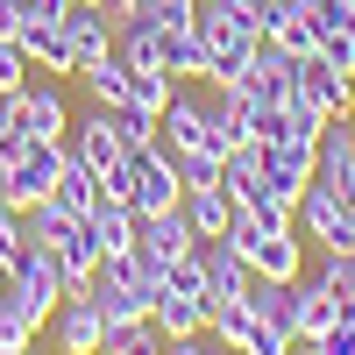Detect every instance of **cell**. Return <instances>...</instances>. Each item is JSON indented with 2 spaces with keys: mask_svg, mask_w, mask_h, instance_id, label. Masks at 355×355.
<instances>
[{
  "mask_svg": "<svg viewBox=\"0 0 355 355\" xmlns=\"http://www.w3.org/2000/svg\"><path fill=\"white\" fill-rule=\"evenodd\" d=\"M185 220H192V234L199 242H214V234H227V220H234V199L220 192V185H185Z\"/></svg>",
  "mask_w": 355,
  "mask_h": 355,
  "instance_id": "obj_20",
  "label": "cell"
},
{
  "mask_svg": "<svg viewBox=\"0 0 355 355\" xmlns=\"http://www.w3.org/2000/svg\"><path fill=\"white\" fill-rule=\"evenodd\" d=\"M128 206H135V220L142 214H164V206L185 199V185H178V150L157 135V142H142V150H128Z\"/></svg>",
  "mask_w": 355,
  "mask_h": 355,
  "instance_id": "obj_4",
  "label": "cell"
},
{
  "mask_svg": "<svg viewBox=\"0 0 355 355\" xmlns=\"http://www.w3.org/2000/svg\"><path fill=\"white\" fill-rule=\"evenodd\" d=\"M256 171H263V185L277 199H291V214H299V192L320 178V157L306 142H256Z\"/></svg>",
  "mask_w": 355,
  "mask_h": 355,
  "instance_id": "obj_8",
  "label": "cell"
},
{
  "mask_svg": "<svg viewBox=\"0 0 355 355\" xmlns=\"http://www.w3.org/2000/svg\"><path fill=\"white\" fill-rule=\"evenodd\" d=\"M306 227V242L320 249H355V214H348V192H334L327 178H313V185L299 192V214H291Z\"/></svg>",
  "mask_w": 355,
  "mask_h": 355,
  "instance_id": "obj_6",
  "label": "cell"
},
{
  "mask_svg": "<svg viewBox=\"0 0 355 355\" xmlns=\"http://www.w3.org/2000/svg\"><path fill=\"white\" fill-rule=\"evenodd\" d=\"M256 100L263 107H284V100H299V57L277 50V43H256Z\"/></svg>",
  "mask_w": 355,
  "mask_h": 355,
  "instance_id": "obj_17",
  "label": "cell"
},
{
  "mask_svg": "<svg viewBox=\"0 0 355 355\" xmlns=\"http://www.w3.org/2000/svg\"><path fill=\"white\" fill-rule=\"evenodd\" d=\"M15 43L28 50V64H36V71H71L64 15H50V8H21V28H15Z\"/></svg>",
  "mask_w": 355,
  "mask_h": 355,
  "instance_id": "obj_10",
  "label": "cell"
},
{
  "mask_svg": "<svg viewBox=\"0 0 355 355\" xmlns=\"http://www.w3.org/2000/svg\"><path fill=\"white\" fill-rule=\"evenodd\" d=\"M320 284L334 291L341 320H355V249H327V263H320Z\"/></svg>",
  "mask_w": 355,
  "mask_h": 355,
  "instance_id": "obj_27",
  "label": "cell"
},
{
  "mask_svg": "<svg viewBox=\"0 0 355 355\" xmlns=\"http://www.w3.org/2000/svg\"><path fill=\"white\" fill-rule=\"evenodd\" d=\"M100 15L121 28V21H135V15H142V0H100Z\"/></svg>",
  "mask_w": 355,
  "mask_h": 355,
  "instance_id": "obj_39",
  "label": "cell"
},
{
  "mask_svg": "<svg viewBox=\"0 0 355 355\" xmlns=\"http://www.w3.org/2000/svg\"><path fill=\"white\" fill-rule=\"evenodd\" d=\"M157 135L171 142L178 157H185V150H214V128H206V107H199V100H185V93H171V107H164ZM214 157H220V150H214Z\"/></svg>",
  "mask_w": 355,
  "mask_h": 355,
  "instance_id": "obj_18",
  "label": "cell"
},
{
  "mask_svg": "<svg viewBox=\"0 0 355 355\" xmlns=\"http://www.w3.org/2000/svg\"><path fill=\"white\" fill-rule=\"evenodd\" d=\"M15 128L21 135H43V142H64L71 135L64 93H57V85H21V93H15Z\"/></svg>",
  "mask_w": 355,
  "mask_h": 355,
  "instance_id": "obj_12",
  "label": "cell"
},
{
  "mask_svg": "<svg viewBox=\"0 0 355 355\" xmlns=\"http://www.w3.org/2000/svg\"><path fill=\"white\" fill-rule=\"evenodd\" d=\"M78 78H85V85H93V100H100V107H114V100H121V93H128V64H121V50H107V57H100V64H85Z\"/></svg>",
  "mask_w": 355,
  "mask_h": 355,
  "instance_id": "obj_29",
  "label": "cell"
},
{
  "mask_svg": "<svg viewBox=\"0 0 355 355\" xmlns=\"http://www.w3.org/2000/svg\"><path fill=\"white\" fill-rule=\"evenodd\" d=\"M21 8H28V0H0V36H15V28H21Z\"/></svg>",
  "mask_w": 355,
  "mask_h": 355,
  "instance_id": "obj_40",
  "label": "cell"
},
{
  "mask_svg": "<svg viewBox=\"0 0 355 355\" xmlns=\"http://www.w3.org/2000/svg\"><path fill=\"white\" fill-rule=\"evenodd\" d=\"M142 15L164 21V28H192L199 21V0H142Z\"/></svg>",
  "mask_w": 355,
  "mask_h": 355,
  "instance_id": "obj_33",
  "label": "cell"
},
{
  "mask_svg": "<svg viewBox=\"0 0 355 355\" xmlns=\"http://www.w3.org/2000/svg\"><path fill=\"white\" fill-rule=\"evenodd\" d=\"M28 327H50V313H57V299H64V270H57V256L50 249H36L28 242L21 256H15V270H8V291H0Z\"/></svg>",
  "mask_w": 355,
  "mask_h": 355,
  "instance_id": "obj_3",
  "label": "cell"
},
{
  "mask_svg": "<svg viewBox=\"0 0 355 355\" xmlns=\"http://www.w3.org/2000/svg\"><path fill=\"white\" fill-rule=\"evenodd\" d=\"M206 334H214L220 348L242 355V341L256 334V306H249V299H220V306H206Z\"/></svg>",
  "mask_w": 355,
  "mask_h": 355,
  "instance_id": "obj_23",
  "label": "cell"
},
{
  "mask_svg": "<svg viewBox=\"0 0 355 355\" xmlns=\"http://www.w3.org/2000/svg\"><path fill=\"white\" fill-rule=\"evenodd\" d=\"M291 291H299V313H291V334H299V348H306V341H320V334H327L334 320H341V306H334V291L320 284V277H299Z\"/></svg>",
  "mask_w": 355,
  "mask_h": 355,
  "instance_id": "obj_19",
  "label": "cell"
},
{
  "mask_svg": "<svg viewBox=\"0 0 355 355\" xmlns=\"http://www.w3.org/2000/svg\"><path fill=\"white\" fill-rule=\"evenodd\" d=\"M199 256H206V306H220V299H249V263L227 249V234L199 242Z\"/></svg>",
  "mask_w": 355,
  "mask_h": 355,
  "instance_id": "obj_16",
  "label": "cell"
},
{
  "mask_svg": "<svg viewBox=\"0 0 355 355\" xmlns=\"http://www.w3.org/2000/svg\"><path fill=\"white\" fill-rule=\"evenodd\" d=\"M100 355H164V327L157 320H114L100 334Z\"/></svg>",
  "mask_w": 355,
  "mask_h": 355,
  "instance_id": "obj_24",
  "label": "cell"
},
{
  "mask_svg": "<svg viewBox=\"0 0 355 355\" xmlns=\"http://www.w3.org/2000/svg\"><path fill=\"white\" fill-rule=\"evenodd\" d=\"M227 249L249 263V277H299V263H306L299 227H256L242 206H234V220H227Z\"/></svg>",
  "mask_w": 355,
  "mask_h": 355,
  "instance_id": "obj_1",
  "label": "cell"
},
{
  "mask_svg": "<svg viewBox=\"0 0 355 355\" xmlns=\"http://www.w3.org/2000/svg\"><path fill=\"white\" fill-rule=\"evenodd\" d=\"M50 320H57V348H64V355H100L107 313H100V299H93V284H85V291H64Z\"/></svg>",
  "mask_w": 355,
  "mask_h": 355,
  "instance_id": "obj_9",
  "label": "cell"
},
{
  "mask_svg": "<svg viewBox=\"0 0 355 355\" xmlns=\"http://www.w3.org/2000/svg\"><path fill=\"white\" fill-rule=\"evenodd\" d=\"M263 43H277L291 57H313L320 50V28H313V15L299 8V0H270V8H263Z\"/></svg>",
  "mask_w": 355,
  "mask_h": 355,
  "instance_id": "obj_14",
  "label": "cell"
},
{
  "mask_svg": "<svg viewBox=\"0 0 355 355\" xmlns=\"http://www.w3.org/2000/svg\"><path fill=\"white\" fill-rule=\"evenodd\" d=\"M299 100L320 114V121H355V71L327 64V57H299Z\"/></svg>",
  "mask_w": 355,
  "mask_h": 355,
  "instance_id": "obj_7",
  "label": "cell"
},
{
  "mask_svg": "<svg viewBox=\"0 0 355 355\" xmlns=\"http://www.w3.org/2000/svg\"><path fill=\"white\" fill-rule=\"evenodd\" d=\"M348 199H355V185H348Z\"/></svg>",
  "mask_w": 355,
  "mask_h": 355,
  "instance_id": "obj_44",
  "label": "cell"
},
{
  "mask_svg": "<svg viewBox=\"0 0 355 355\" xmlns=\"http://www.w3.org/2000/svg\"><path fill=\"white\" fill-rule=\"evenodd\" d=\"M320 57H327V64H341V71H355V28L327 36V43H320Z\"/></svg>",
  "mask_w": 355,
  "mask_h": 355,
  "instance_id": "obj_38",
  "label": "cell"
},
{
  "mask_svg": "<svg viewBox=\"0 0 355 355\" xmlns=\"http://www.w3.org/2000/svg\"><path fill=\"white\" fill-rule=\"evenodd\" d=\"M64 142H71V157H78V164H93L100 178H107L114 164L128 157V142L114 135V121H107V107H93V114H85V121H78V128H71Z\"/></svg>",
  "mask_w": 355,
  "mask_h": 355,
  "instance_id": "obj_13",
  "label": "cell"
},
{
  "mask_svg": "<svg viewBox=\"0 0 355 355\" xmlns=\"http://www.w3.org/2000/svg\"><path fill=\"white\" fill-rule=\"evenodd\" d=\"M164 71L171 78H206V36L199 28H164Z\"/></svg>",
  "mask_w": 355,
  "mask_h": 355,
  "instance_id": "obj_25",
  "label": "cell"
},
{
  "mask_svg": "<svg viewBox=\"0 0 355 355\" xmlns=\"http://www.w3.org/2000/svg\"><path fill=\"white\" fill-rule=\"evenodd\" d=\"M50 199L64 206V214H78V220H85V214L100 206V171H93V164H78V157H64V171H57Z\"/></svg>",
  "mask_w": 355,
  "mask_h": 355,
  "instance_id": "obj_21",
  "label": "cell"
},
{
  "mask_svg": "<svg viewBox=\"0 0 355 355\" xmlns=\"http://www.w3.org/2000/svg\"><path fill=\"white\" fill-rule=\"evenodd\" d=\"M28 71H36V64H28V50H21L15 36H0V93H21Z\"/></svg>",
  "mask_w": 355,
  "mask_h": 355,
  "instance_id": "obj_31",
  "label": "cell"
},
{
  "mask_svg": "<svg viewBox=\"0 0 355 355\" xmlns=\"http://www.w3.org/2000/svg\"><path fill=\"white\" fill-rule=\"evenodd\" d=\"M306 355H355V320H334L320 341H306Z\"/></svg>",
  "mask_w": 355,
  "mask_h": 355,
  "instance_id": "obj_35",
  "label": "cell"
},
{
  "mask_svg": "<svg viewBox=\"0 0 355 355\" xmlns=\"http://www.w3.org/2000/svg\"><path fill=\"white\" fill-rule=\"evenodd\" d=\"M28 341H36V327H28V320H21V313H15L8 299H0V348L15 355V348H28Z\"/></svg>",
  "mask_w": 355,
  "mask_h": 355,
  "instance_id": "obj_36",
  "label": "cell"
},
{
  "mask_svg": "<svg viewBox=\"0 0 355 355\" xmlns=\"http://www.w3.org/2000/svg\"><path fill=\"white\" fill-rule=\"evenodd\" d=\"M64 43H71V71H85V64H100V57L114 50V21H107L100 8H78V0H71V15H64Z\"/></svg>",
  "mask_w": 355,
  "mask_h": 355,
  "instance_id": "obj_15",
  "label": "cell"
},
{
  "mask_svg": "<svg viewBox=\"0 0 355 355\" xmlns=\"http://www.w3.org/2000/svg\"><path fill=\"white\" fill-rule=\"evenodd\" d=\"M28 249V227H21V214H15V206H0V263H8V270H15V256Z\"/></svg>",
  "mask_w": 355,
  "mask_h": 355,
  "instance_id": "obj_34",
  "label": "cell"
},
{
  "mask_svg": "<svg viewBox=\"0 0 355 355\" xmlns=\"http://www.w3.org/2000/svg\"><path fill=\"white\" fill-rule=\"evenodd\" d=\"M107 121H114V135H121L128 150L157 142V114H150V107H135V100H114V107H107Z\"/></svg>",
  "mask_w": 355,
  "mask_h": 355,
  "instance_id": "obj_28",
  "label": "cell"
},
{
  "mask_svg": "<svg viewBox=\"0 0 355 355\" xmlns=\"http://www.w3.org/2000/svg\"><path fill=\"white\" fill-rule=\"evenodd\" d=\"M348 214H355V199H348Z\"/></svg>",
  "mask_w": 355,
  "mask_h": 355,
  "instance_id": "obj_42",
  "label": "cell"
},
{
  "mask_svg": "<svg viewBox=\"0 0 355 355\" xmlns=\"http://www.w3.org/2000/svg\"><path fill=\"white\" fill-rule=\"evenodd\" d=\"M256 85H227V93L206 107V128H214V150L227 157V150H242V142H256Z\"/></svg>",
  "mask_w": 355,
  "mask_h": 355,
  "instance_id": "obj_11",
  "label": "cell"
},
{
  "mask_svg": "<svg viewBox=\"0 0 355 355\" xmlns=\"http://www.w3.org/2000/svg\"><path fill=\"white\" fill-rule=\"evenodd\" d=\"M93 299H100V313H107V327H114V320H150V306H157V284L142 277V270H135V256L121 249V256H100Z\"/></svg>",
  "mask_w": 355,
  "mask_h": 355,
  "instance_id": "obj_5",
  "label": "cell"
},
{
  "mask_svg": "<svg viewBox=\"0 0 355 355\" xmlns=\"http://www.w3.org/2000/svg\"><path fill=\"white\" fill-rule=\"evenodd\" d=\"M242 355H299V341H291L284 327H270V320H256V334L242 341Z\"/></svg>",
  "mask_w": 355,
  "mask_h": 355,
  "instance_id": "obj_32",
  "label": "cell"
},
{
  "mask_svg": "<svg viewBox=\"0 0 355 355\" xmlns=\"http://www.w3.org/2000/svg\"><path fill=\"white\" fill-rule=\"evenodd\" d=\"M171 93H178V78H171V71H157V64H142V71H135V64H128V93H121V100H135V107H150L157 121H164V107H171Z\"/></svg>",
  "mask_w": 355,
  "mask_h": 355,
  "instance_id": "obj_26",
  "label": "cell"
},
{
  "mask_svg": "<svg viewBox=\"0 0 355 355\" xmlns=\"http://www.w3.org/2000/svg\"><path fill=\"white\" fill-rule=\"evenodd\" d=\"M21 355H36V348H21Z\"/></svg>",
  "mask_w": 355,
  "mask_h": 355,
  "instance_id": "obj_43",
  "label": "cell"
},
{
  "mask_svg": "<svg viewBox=\"0 0 355 355\" xmlns=\"http://www.w3.org/2000/svg\"><path fill=\"white\" fill-rule=\"evenodd\" d=\"M64 157H71V142H43V135H28L21 150L0 164V206L28 214L36 199H50V185H57V171H64Z\"/></svg>",
  "mask_w": 355,
  "mask_h": 355,
  "instance_id": "obj_2",
  "label": "cell"
},
{
  "mask_svg": "<svg viewBox=\"0 0 355 355\" xmlns=\"http://www.w3.org/2000/svg\"><path fill=\"white\" fill-rule=\"evenodd\" d=\"M150 320L164 327V341H185V334H206V299H185V291H157Z\"/></svg>",
  "mask_w": 355,
  "mask_h": 355,
  "instance_id": "obj_22",
  "label": "cell"
},
{
  "mask_svg": "<svg viewBox=\"0 0 355 355\" xmlns=\"http://www.w3.org/2000/svg\"><path fill=\"white\" fill-rule=\"evenodd\" d=\"M0 291H8V263H0Z\"/></svg>",
  "mask_w": 355,
  "mask_h": 355,
  "instance_id": "obj_41",
  "label": "cell"
},
{
  "mask_svg": "<svg viewBox=\"0 0 355 355\" xmlns=\"http://www.w3.org/2000/svg\"><path fill=\"white\" fill-rule=\"evenodd\" d=\"M164 291H185V299H206V256H199V249H185V256H178L171 270H164Z\"/></svg>",
  "mask_w": 355,
  "mask_h": 355,
  "instance_id": "obj_30",
  "label": "cell"
},
{
  "mask_svg": "<svg viewBox=\"0 0 355 355\" xmlns=\"http://www.w3.org/2000/svg\"><path fill=\"white\" fill-rule=\"evenodd\" d=\"M21 142H28V135L15 128V93H0V164H8V157L21 150Z\"/></svg>",
  "mask_w": 355,
  "mask_h": 355,
  "instance_id": "obj_37",
  "label": "cell"
}]
</instances>
